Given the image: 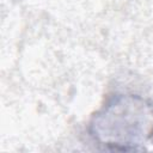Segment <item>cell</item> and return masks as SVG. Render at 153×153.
Returning <instances> with one entry per match:
<instances>
[{
	"label": "cell",
	"mask_w": 153,
	"mask_h": 153,
	"mask_svg": "<svg viewBox=\"0 0 153 153\" xmlns=\"http://www.w3.org/2000/svg\"><path fill=\"white\" fill-rule=\"evenodd\" d=\"M153 134V106L137 96H117L91 122V135L111 149H137Z\"/></svg>",
	"instance_id": "1"
}]
</instances>
